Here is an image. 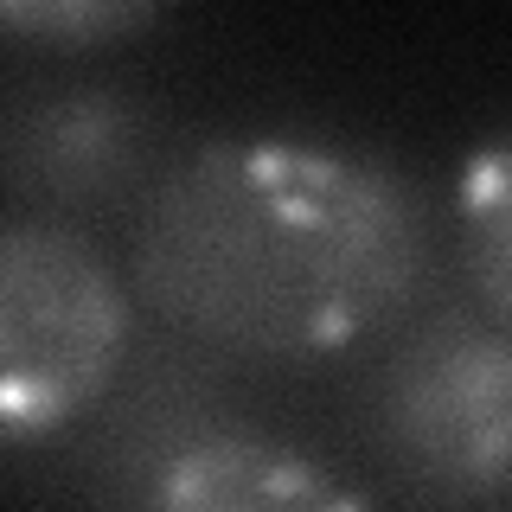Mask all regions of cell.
<instances>
[{"instance_id":"6da1fadb","label":"cell","mask_w":512,"mask_h":512,"mask_svg":"<svg viewBox=\"0 0 512 512\" xmlns=\"http://www.w3.org/2000/svg\"><path fill=\"white\" fill-rule=\"evenodd\" d=\"M429 276L423 199L391 160L320 135H218L154 186L135 282L180 333L320 359L391 327Z\"/></svg>"},{"instance_id":"7a4b0ae2","label":"cell","mask_w":512,"mask_h":512,"mask_svg":"<svg viewBox=\"0 0 512 512\" xmlns=\"http://www.w3.org/2000/svg\"><path fill=\"white\" fill-rule=\"evenodd\" d=\"M135 301L77 224L0 218V448L64 436L116 384Z\"/></svg>"},{"instance_id":"3957f363","label":"cell","mask_w":512,"mask_h":512,"mask_svg":"<svg viewBox=\"0 0 512 512\" xmlns=\"http://www.w3.org/2000/svg\"><path fill=\"white\" fill-rule=\"evenodd\" d=\"M378 442L397 474L448 512L512 506V327L442 314L378 372Z\"/></svg>"},{"instance_id":"277c9868","label":"cell","mask_w":512,"mask_h":512,"mask_svg":"<svg viewBox=\"0 0 512 512\" xmlns=\"http://www.w3.org/2000/svg\"><path fill=\"white\" fill-rule=\"evenodd\" d=\"M148 160V116L116 84H64L0 122V173L32 199H116Z\"/></svg>"},{"instance_id":"5b68a950","label":"cell","mask_w":512,"mask_h":512,"mask_svg":"<svg viewBox=\"0 0 512 512\" xmlns=\"http://www.w3.org/2000/svg\"><path fill=\"white\" fill-rule=\"evenodd\" d=\"M141 512H372L301 442L269 429H199L160 455Z\"/></svg>"},{"instance_id":"8992f818","label":"cell","mask_w":512,"mask_h":512,"mask_svg":"<svg viewBox=\"0 0 512 512\" xmlns=\"http://www.w3.org/2000/svg\"><path fill=\"white\" fill-rule=\"evenodd\" d=\"M455 218H461V256H468L480 308L512 327V128L487 135L461 160Z\"/></svg>"},{"instance_id":"52a82bcc","label":"cell","mask_w":512,"mask_h":512,"mask_svg":"<svg viewBox=\"0 0 512 512\" xmlns=\"http://www.w3.org/2000/svg\"><path fill=\"white\" fill-rule=\"evenodd\" d=\"M154 20H160L154 7H128V0H0V32L52 45V52L116 45Z\"/></svg>"}]
</instances>
